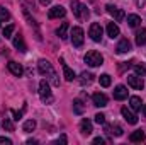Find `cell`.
<instances>
[{
  "label": "cell",
  "instance_id": "cell-1",
  "mask_svg": "<svg viewBox=\"0 0 146 145\" xmlns=\"http://www.w3.org/2000/svg\"><path fill=\"white\" fill-rule=\"evenodd\" d=\"M70 7H72V10H73V15H75L78 21H85V19L88 17V9H87L85 3H82V2H78V0H72Z\"/></svg>",
  "mask_w": 146,
  "mask_h": 145
},
{
  "label": "cell",
  "instance_id": "cell-2",
  "mask_svg": "<svg viewBox=\"0 0 146 145\" xmlns=\"http://www.w3.org/2000/svg\"><path fill=\"white\" fill-rule=\"evenodd\" d=\"M85 63H87L88 67H100V65L104 63V56H102L99 51L92 50V51H88V53L85 55Z\"/></svg>",
  "mask_w": 146,
  "mask_h": 145
},
{
  "label": "cell",
  "instance_id": "cell-3",
  "mask_svg": "<svg viewBox=\"0 0 146 145\" xmlns=\"http://www.w3.org/2000/svg\"><path fill=\"white\" fill-rule=\"evenodd\" d=\"M39 96H41V99H42L44 103H51V101H53V96H51V87H49V84H48L44 79L39 82Z\"/></svg>",
  "mask_w": 146,
  "mask_h": 145
},
{
  "label": "cell",
  "instance_id": "cell-4",
  "mask_svg": "<svg viewBox=\"0 0 146 145\" xmlns=\"http://www.w3.org/2000/svg\"><path fill=\"white\" fill-rule=\"evenodd\" d=\"M70 36H72V44L75 48H82L83 46V29L82 28H73Z\"/></svg>",
  "mask_w": 146,
  "mask_h": 145
},
{
  "label": "cell",
  "instance_id": "cell-5",
  "mask_svg": "<svg viewBox=\"0 0 146 145\" xmlns=\"http://www.w3.org/2000/svg\"><path fill=\"white\" fill-rule=\"evenodd\" d=\"M106 10L115 19V22H121V21L124 19V10L119 9V7H115V5H112V3H107V5H106Z\"/></svg>",
  "mask_w": 146,
  "mask_h": 145
},
{
  "label": "cell",
  "instance_id": "cell-6",
  "mask_svg": "<svg viewBox=\"0 0 146 145\" xmlns=\"http://www.w3.org/2000/svg\"><path fill=\"white\" fill-rule=\"evenodd\" d=\"M88 36L92 38L95 43H99V41L102 39V26L97 24V22H94V24L90 26V29H88Z\"/></svg>",
  "mask_w": 146,
  "mask_h": 145
},
{
  "label": "cell",
  "instance_id": "cell-7",
  "mask_svg": "<svg viewBox=\"0 0 146 145\" xmlns=\"http://www.w3.org/2000/svg\"><path fill=\"white\" fill-rule=\"evenodd\" d=\"M127 84H129L133 89H138V91H141V89L145 87L143 77H139V75H127Z\"/></svg>",
  "mask_w": 146,
  "mask_h": 145
},
{
  "label": "cell",
  "instance_id": "cell-8",
  "mask_svg": "<svg viewBox=\"0 0 146 145\" xmlns=\"http://www.w3.org/2000/svg\"><path fill=\"white\" fill-rule=\"evenodd\" d=\"M65 14H66L65 7H61V5H54V7L49 9L48 17H49V19H58V17H65Z\"/></svg>",
  "mask_w": 146,
  "mask_h": 145
},
{
  "label": "cell",
  "instance_id": "cell-9",
  "mask_svg": "<svg viewBox=\"0 0 146 145\" xmlns=\"http://www.w3.org/2000/svg\"><path fill=\"white\" fill-rule=\"evenodd\" d=\"M92 101H94V106H97V108H106L107 106V96L102 94V92H95L92 96Z\"/></svg>",
  "mask_w": 146,
  "mask_h": 145
},
{
  "label": "cell",
  "instance_id": "cell-10",
  "mask_svg": "<svg viewBox=\"0 0 146 145\" xmlns=\"http://www.w3.org/2000/svg\"><path fill=\"white\" fill-rule=\"evenodd\" d=\"M37 68H39V73L41 75H51V73L54 72L53 67H51V63L48 60H39L37 62Z\"/></svg>",
  "mask_w": 146,
  "mask_h": 145
},
{
  "label": "cell",
  "instance_id": "cell-11",
  "mask_svg": "<svg viewBox=\"0 0 146 145\" xmlns=\"http://www.w3.org/2000/svg\"><path fill=\"white\" fill-rule=\"evenodd\" d=\"M121 114H122V118H124L129 125H136V123H138V116H136L129 108H122L121 109Z\"/></svg>",
  "mask_w": 146,
  "mask_h": 145
},
{
  "label": "cell",
  "instance_id": "cell-12",
  "mask_svg": "<svg viewBox=\"0 0 146 145\" xmlns=\"http://www.w3.org/2000/svg\"><path fill=\"white\" fill-rule=\"evenodd\" d=\"M7 67H9L10 73H14L15 77H21V75L24 73V68H22V65H21V63H17V62H9V63H7Z\"/></svg>",
  "mask_w": 146,
  "mask_h": 145
},
{
  "label": "cell",
  "instance_id": "cell-13",
  "mask_svg": "<svg viewBox=\"0 0 146 145\" xmlns=\"http://www.w3.org/2000/svg\"><path fill=\"white\" fill-rule=\"evenodd\" d=\"M127 97V89L124 87V85H117L115 89H114V99H117V101H124Z\"/></svg>",
  "mask_w": 146,
  "mask_h": 145
},
{
  "label": "cell",
  "instance_id": "cell-14",
  "mask_svg": "<svg viewBox=\"0 0 146 145\" xmlns=\"http://www.w3.org/2000/svg\"><path fill=\"white\" fill-rule=\"evenodd\" d=\"M80 132L83 133V135H90L92 132H94V128H92V121L90 119H82L80 121Z\"/></svg>",
  "mask_w": 146,
  "mask_h": 145
},
{
  "label": "cell",
  "instance_id": "cell-15",
  "mask_svg": "<svg viewBox=\"0 0 146 145\" xmlns=\"http://www.w3.org/2000/svg\"><path fill=\"white\" fill-rule=\"evenodd\" d=\"M117 53H129L131 51V43H129V39H121L119 41V44H117Z\"/></svg>",
  "mask_w": 146,
  "mask_h": 145
},
{
  "label": "cell",
  "instance_id": "cell-16",
  "mask_svg": "<svg viewBox=\"0 0 146 145\" xmlns=\"http://www.w3.org/2000/svg\"><path fill=\"white\" fill-rule=\"evenodd\" d=\"M119 34H121V29H119V26H117L115 22H109V24H107V36L114 39V38H117Z\"/></svg>",
  "mask_w": 146,
  "mask_h": 145
},
{
  "label": "cell",
  "instance_id": "cell-17",
  "mask_svg": "<svg viewBox=\"0 0 146 145\" xmlns=\"http://www.w3.org/2000/svg\"><path fill=\"white\" fill-rule=\"evenodd\" d=\"M61 67H63V75H65V79H66L68 82H72L76 75H75V72H73L72 68H70V67L65 63V60H63V58H61Z\"/></svg>",
  "mask_w": 146,
  "mask_h": 145
},
{
  "label": "cell",
  "instance_id": "cell-18",
  "mask_svg": "<svg viewBox=\"0 0 146 145\" xmlns=\"http://www.w3.org/2000/svg\"><path fill=\"white\" fill-rule=\"evenodd\" d=\"M14 46H15L21 53H26V50H27V46H26V43H24V38L21 36V34L14 38Z\"/></svg>",
  "mask_w": 146,
  "mask_h": 145
},
{
  "label": "cell",
  "instance_id": "cell-19",
  "mask_svg": "<svg viewBox=\"0 0 146 145\" xmlns=\"http://www.w3.org/2000/svg\"><path fill=\"white\" fill-rule=\"evenodd\" d=\"M129 140H131V142H145L146 140L145 132H143V130H136V132H133L131 137H129Z\"/></svg>",
  "mask_w": 146,
  "mask_h": 145
},
{
  "label": "cell",
  "instance_id": "cell-20",
  "mask_svg": "<svg viewBox=\"0 0 146 145\" xmlns=\"http://www.w3.org/2000/svg\"><path fill=\"white\" fill-rule=\"evenodd\" d=\"M68 29H70V24H68V22H63V24L56 29V34L61 38V39H66V38H68Z\"/></svg>",
  "mask_w": 146,
  "mask_h": 145
},
{
  "label": "cell",
  "instance_id": "cell-21",
  "mask_svg": "<svg viewBox=\"0 0 146 145\" xmlns=\"http://www.w3.org/2000/svg\"><path fill=\"white\" fill-rule=\"evenodd\" d=\"M136 44H138V46L146 44V29L145 28H141V29L136 33Z\"/></svg>",
  "mask_w": 146,
  "mask_h": 145
},
{
  "label": "cell",
  "instance_id": "cell-22",
  "mask_svg": "<svg viewBox=\"0 0 146 145\" xmlns=\"http://www.w3.org/2000/svg\"><path fill=\"white\" fill-rule=\"evenodd\" d=\"M92 80H94V75L90 72H82V75H80V84L82 85H88V84H92Z\"/></svg>",
  "mask_w": 146,
  "mask_h": 145
},
{
  "label": "cell",
  "instance_id": "cell-23",
  "mask_svg": "<svg viewBox=\"0 0 146 145\" xmlns=\"http://www.w3.org/2000/svg\"><path fill=\"white\" fill-rule=\"evenodd\" d=\"M127 24H129L131 28H138V26L141 24V17L136 15V14H131V15H127Z\"/></svg>",
  "mask_w": 146,
  "mask_h": 145
},
{
  "label": "cell",
  "instance_id": "cell-24",
  "mask_svg": "<svg viewBox=\"0 0 146 145\" xmlns=\"http://www.w3.org/2000/svg\"><path fill=\"white\" fill-rule=\"evenodd\" d=\"M141 99L138 97V96H133L131 99H129V106H131V109H134V111H139L141 109Z\"/></svg>",
  "mask_w": 146,
  "mask_h": 145
},
{
  "label": "cell",
  "instance_id": "cell-25",
  "mask_svg": "<svg viewBox=\"0 0 146 145\" xmlns=\"http://www.w3.org/2000/svg\"><path fill=\"white\" fill-rule=\"evenodd\" d=\"M106 132L110 135H115V137H121L122 135V128L119 125H114V126H106Z\"/></svg>",
  "mask_w": 146,
  "mask_h": 145
},
{
  "label": "cell",
  "instance_id": "cell-26",
  "mask_svg": "<svg viewBox=\"0 0 146 145\" xmlns=\"http://www.w3.org/2000/svg\"><path fill=\"white\" fill-rule=\"evenodd\" d=\"M34 128H36V121H34V119H27V121L24 123V126H22V130H24L26 133L34 132Z\"/></svg>",
  "mask_w": 146,
  "mask_h": 145
},
{
  "label": "cell",
  "instance_id": "cell-27",
  "mask_svg": "<svg viewBox=\"0 0 146 145\" xmlns=\"http://www.w3.org/2000/svg\"><path fill=\"white\" fill-rule=\"evenodd\" d=\"M99 82H100V85H102V87H109L110 82H112V80H110V75H109V73H102V75L99 77Z\"/></svg>",
  "mask_w": 146,
  "mask_h": 145
},
{
  "label": "cell",
  "instance_id": "cell-28",
  "mask_svg": "<svg viewBox=\"0 0 146 145\" xmlns=\"http://www.w3.org/2000/svg\"><path fill=\"white\" fill-rule=\"evenodd\" d=\"M83 104H82V101L80 99H76V101H73V111L76 113V114H82L83 113Z\"/></svg>",
  "mask_w": 146,
  "mask_h": 145
},
{
  "label": "cell",
  "instance_id": "cell-29",
  "mask_svg": "<svg viewBox=\"0 0 146 145\" xmlns=\"http://www.w3.org/2000/svg\"><path fill=\"white\" fill-rule=\"evenodd\" d=\"M134 72H136V75H139V77H146V68L143 65H134Z\"/></svg>",
  "mask_w": 146,
  "mask_h": 145
},
{
  "label": "cell",
  "instance_id": "cell-30",
  "mask_svg": "<svg viewBox=\"0 0 146 145\" xmlns=\"http://www.w3.org/2000/svg\"><path fill=\"white\" fill-rule=\"evenodd\" d=\"M3 128H5L7 132H14V123L10 121V118H5V119H3Z\"/></svg>",
  "mask_w": 146,
  "mask_h": 145
},
{
  "label": "cell",
  "instance_id": "cell-31",
  "mask_svg": "<svg viewBox=\"0 0 146 145\" xmlns=\"http://www.w3.org/2000/svg\"><path fill=\"white\" fill-rule=\"evenodd\" d=\"M9 19H10L9 10H5L3 7H0V21H9Z\"/></svg>",
  "mask_w": 146,
  "mask_h": 145
},
{
  "label": "cell",
  "instance_id": "cell-32",
  "mask_svg": "<svg viewBox=\"0 0 146 145\" xmlns=\"http://www.w3.org/2000/svg\"><path fill=\"white\" fill-rule=\"evenodd\" d=\"M14 29H15V28H14L12 24H9V26L3 29V36H5V38H10V36H12V33H14Z\"/></svg>",
  "mask_w": 146,
  "mask_h": 145
},
{
  "label": "cell",
  "instance_id": "cell-33",
  "mask_svg": "<svg viewBox=\"0 0 146 145\" xmlns=\"http://www.w3.org/2000/svg\"><path fill=\"white\" fill-rule=\"evenodd\" d=\"M95 123H99V125H104V123H106V114H102V113H97V114H95Z\"/></svg>",
  "mask_w": 146,
  "mask_h": 145
},
{
  "label": "cell",
  "instance_id": "cell-34",
  "mask_svg": "<svg viewBox=\"0 0 146 145\" xmlns=\"http://www.w3.org/2000/svg\"><path fill=\"white\" fill-rule=\"evenodd\" d=\"M0 145H12V140L5 138V137H0Z\"/></svg>",
  "mask_w": 146,
  "mask_h": 145
},
{
  "label": "cell",
  "instance_id": "cell-35",
  "mask_svg": "<svg viewBox=\"0 0 146 145\" xmlns=\"http://www.w3.org/2000/svg\"><path fill=\"white\" fill-rule=\"evenodd\" d=\"M12 114H14V116H15V118H14V119H17V121H19V119H21V118H22V111H19V113H17V111H12Z\"/></svg>",
  "mask_w": 146,
  "mask_h": 145
},
{
  "label": "cell",
  "instance_id": "cell-36",
  "mask_svg": "<svg viewBox=\"0 0 146 145\" xmlns=\"http://www.w3.org/2000/svg\"><path fill=\"white\" fill-rule=\"evenodd\" d=\"M56 144H66V137H65V135H61V137L56 140Z\"/></svg>",
  "mask_w": 146,
  "mask_h": 145
},
{
  "label": "cell",
  "instance_id": "cell-37",
  "mask_svg": "<svg viewBox=\"0 0 146 145\" xmlns=\"http://www.w3.org/2000/svg\"><path fill=\"white\" fill-rule=\"evenodd\" d=\"M94 144H104V138H102V137H97V138H94Z\"/></svg>",
  "mask_w": 146,
  "mask_h": 145
},
{
  "label": "cell",
  "instance_id": "cell-38",
  "mask_svg": "<svg viewBox=\"0 0 146 145\" xmlns=\"http://www.w3.org/2000/svg\"><path fill=\"white\" fill-rule=\"evenodd\" d=\"M39 2H41V5H48V3H49L51 0H39Z\"/></svg>",
  "mask_w": 146,
  "mask_h": 145
},
{
  "label": "cell",
  "instance_id": "cell-39",
  "mask_svg": "<svg viewBox=\"0 0 146 145\" xmlns=\"http://www.w3.org/2000/svg\"><path fill=\"white\" fill-rule=\"evenodd\" d=\"M138 5L141 7V5H145V0H138Z\"/></svg>",
  "mask_w": 146,
  "mask_h": 145
},
{
  "label": "cell",
  "instance_id": "cell-40",
  "mask_svg": "<svg viewBox=\"0 0 146 145\" xmlns=\"http://www.w3.org/2000/svg\"><path fill=\"white\" fill-rule=\"evenodd\" d=\"M143 116H145V118H146V104H145V106H143Z\"/></svg>",
  "mask_w": 146,
  "mask_h": 145
},
{
  "label": "cell",
  "instance_id": "cell-41",
  "mask_svg": "<svg viewBox=\"0 0 146 145\" xmlns=\"http://www.w3.org/2000/svg\"><path fill=\"white\" fill-rule=\"evenodd\" d=\"M0 22H2V21H0Z\"/></svg>",
  "mask_w": 146,
  "mask_h": 145
}]
</instances>
